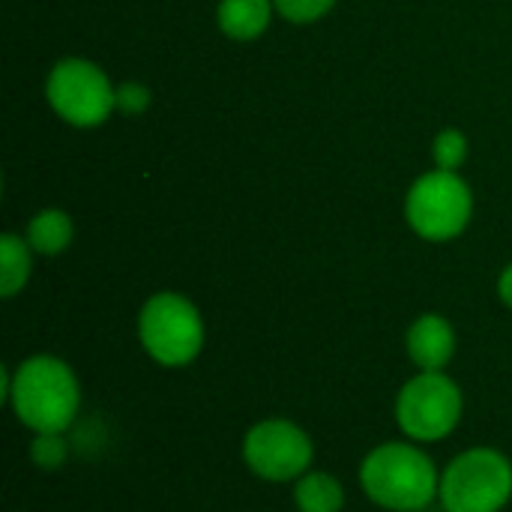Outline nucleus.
<instances>
[{
	"instance_id": "obj_14",
	"label": "nucleus",
	"mask_w": 512,
	"mask_h": 512,
	"mask_svg": "<svg viewBox=\"0 0 512 512\" xmlns=\"http://www.w3.org/2000/svg\"><path fill=\"white\" fill-rule=\"evenodd\" d=\"M72 456V447L66 441V432H42V435H33V444H30V462L39 468V471H60Z\"/></svg>"
},
{
	"instance_id": "obj_13",
	"label": "nucleus",
	"mask_w": 512,
	"mask_h": 512,
	"mask_svg": "<svg viewBox=\"0 0 512 512\" xmlns=\"http://www.w3.org/2000/svg\"><path fill=\"white\" fill-rule=\"evenodd\" d=\"M33 249L27 243V237L18 234H3L0 237V294L6 300H12L18 291H24V285L30 282L33 273Z\"/></svg>"
},
{
	"instance_id": "obj_3",
	"label": "nucleus",
	"mask_w": 512,
	"mask_h": 512,
	"mask_svg": "<svg viewBox=\"0 0 512 512\" xmlns=\"http://www.w3.org/2000/svg\"><path fill=\"white\" fill-rule=\"evenodd\" d=\"M204 339V318L183 294L159 291L138 312V342L144 354L165 369H183L195 363L204 351Z\"/></svg>"
},
{
	"instance_id": "obj_10",
	"label": "nucleus",
	"mask_w": 512,
	"mask_h": 512,
	"mask_svg": "<svg viewBox=\"0 0 512 512\" xmlns=\"http://www.w3.org/2000/svg\"><path fill=\"white\" fill-rule=\"evenodd\" d=\"M270 15H273V0H222L216 9L219 30L237 42L258 39L270 27Z\"/></svg>"
},
{
	"instance_id": "obj_16",
	"label": "nucleus",
	"mask_w": 512,
	"mask_h": 512,
	"mask_svg": "<svg viewBox=\"0 0 512 512\" xmlns=\"http://www.w3.org/2000/svg\"><path fill=\"white\" fill-rule=\"evenodd\" d=\"M273 6L282 18L294 24H312L324 18L336 6V0H273Z\"/></svg>"
},
{
	"instance_id": "obj_6",
	"label": "nucleus",
	"mask_w": 512,
	"mask_h": 512,
	"mask_svg": "<svg viewBox=\"0 0 512 512\" xmlns=\"http://www.w3.org/2000/svg\"><path fill=\"white\" fill-rule=\"evenodd\" d=\"M474 213V195L468 183L456 171H429L423 174L405 201V216L408 225L432 243H447L456 240Z\"/></svg>"
},
{
	"instance_id": "obj_12",
	"label": "nucleus",
	"mask_w": 512,
	"mask_h": 512,
	"mask_svg": "<svg viewBox=\"0 0 512 512\" xmlns=\"http://www.w3.org/2000/svg\"><path fill=\"white\" fill-rule=\"evenodd\" d=\"M72 219L66 210H57V207H48V210H39L30 225H27V243L36 255H60L63 249H69L72 243Z\"/></svg>"
},
{
	"instance_id": "obj_18",
	"label": "nucleus",
	"mask_w": 512,
	"mask_h": 512,
	"mask_svg": "<svg viewBox=\"0 0 512 512\" xmlns=\"http://www.w3.org/2000/svg\"><path fill=\"white\" fill-rule=\"evenodd\" d=\"M498 297L507 309H512V264L504 267V273L498 276Z\"/></svg>"
},
{
	"instance_id": "obj_17",
	"label": "nucleus",
	"mask_w": 512,
	"mask_h": 512,
	"mask_svg": "<svg viewBox=\"0 0 512 512\" xmlns=\"http://www.w3.org/2000/svg\"><path fill=\"white\" fill-rule=\"evenodd\" d=\"M150 105V90L138 81H126L117 87V108L123 114H141Z\"/></svg>"
},
{
	"instance_id": "obj_8",
	"label": "nucleus",
	"mask_w": 512,
	"mask_h": 512,
	"mask_svg": "<svg viewBox=\"0 0 512 512\" xmlns=\"http://www.w3.org/2000/svg\"><path fill=\"white\" fill-rule=\"evenodd\" d=\"M246 468L267 483H297L315 462V444L303 426L288 417L258 420L243 438Z\"/></svg>"
},
{
	"instance_id": "obj_4",
	"label": "nucleus",
	"mask_w": 512,
	"mask_h": 512,
	"mask_svg": "<svg viewBox=\"0 0 512 512\" xmlns=\"http://www.w3.org/2000/svg\"><path fill=\"white\" fill-rule=\"evenodd\" d=\"M512 501V462L495 447L459 453L444 471L438 504L444 512H501Z\"/></svg>"
},
{
	"instance_id": "obj_7",
	"label": "nucleus",
	"mask_w": 512,
	"mask_h": 512,
	"mask_svg": "<svg viewBox=\"0 0 512 512\" xmlns=\"http://www.w3.org/2000/svg\"><path fill=\"white\" fill-rule=\"evenodd\" d=\"M45 96L57 117L78 129L102 126L117 108V87L96 63L81 57H66L48 72Z\"/></svg>"
},
{
	"instance_id": "obj_2",
	"label": "nucleus",
	"mask_w": 512,
	"mask_h": 512,
	"mask_svg": "<svg viewBox=\"0 0 512 512\" xmlns=\"http://www.w3.org/2000/svg\"><path fill=\"white\" fill-rule=\"evenodd\" d=\"M366 498L387 512H423L438 501L441 471L414 441H384L360 465Z\"/></svg>"
},
{
	"instance_id": "obj_11",
	"label": "nucleus",
	"mask_w": 512,
	"mask_h": 512,
	"mask_svg": "<svg viewBox=\"0 0 512 512\" xmlns=\"http://www.w3.org/2000/svg\"><path fill=\"white\" fill-rule=\"evenodd\" d=\"M294 507L297 512H342L345 486L333 474L312 468L294 483Z\"/></svg>"
},
{
	"instance_id": "obj_9",
	"label": "nucleus",
	"mask_w": 512,
	"mask_h": 512,
	"mask_svg": "<svg viewBox=\"0 0 512 512\" xmlns=\"http://www.w3.org/2000/svg\"><path fill=\"white\" fill-rule=\"evenodd\" d=\"M456 330L444 315H420L405 336V351L420 372H444L456 357Z\"/></svg>"
},
{
	"instance_id": "obj_1",
	"label": "nucleus",
	"mask_w": 512,
	"mask_h": 512,
	"mask_svg": "<svg viewBox=\"0 0 512 512\" xmlns=\"http://www.w3.org/2000/svg\"><path fill=\"white\" fill-rule=\"evenodd\" d=\"M3 405L33 435L69 432L81 414V381L75 369L54 354H33L15 369H0Z\"/></svg>"
},
{
	"instance_id": "obj_15",
	"label": "nucleus",
	"mask_w": 512,
	"mask_h": 512,
	"mask_svg": "<svg viewBox=\"0 0 512 512\" xmlns=\"http://www.w3.org/2000/svg\"><path fill=\"white\" fill-rule=\"evenodd\" d=\"M432 156H435V165L441 171H459L468 159V138L459 129H444L435 138Z\"/></svg>"
},
{
	"instance_id": "obj_5",
	"label": "nucleus",
	"mask_w": 512,
	"mask_h": 512,
	"mask_svg": "<svg viewBox=\"0 0 512 512\" xmlns=\"http://www.w3.org/2000/svg\"><path fill=\"white\" fill-rule=\"evenodd\" d=\"M465 414V393L447 372H417L399 387L396 426L414 444L450 438Z\"/></svg>"
}]
</instances>
